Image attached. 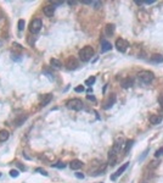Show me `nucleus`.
I'll return each mask as SVG.
<instances>
[{"mask_svg":"<svg viewBox=\"0 0 163 183\" xmlns=\"http://www.w3.org/2000/svg\"><path fill=\"white\" fill-rule=\"evenodd\" d=\"M74 90H76L77 93H82V92H84V87H83V85H78V87L74 88Z\"/></svg>","mask_w":163,"mask_h":183,"instance_id":"obj_26","label":"nucleus"},{"mask_svg":"<svg viewBox=\"0 0 163 183\" xmlns=\"http://www.w3.org/2000/svg\"><path fill=\"white\" fill-rule=\"evenodd\" d=\"M151 60H152L153 62H157V64H159V62H163V55H158V54L152 55V56H151Z\"/></svg>","mask_w":163,"mask_h":183,"instance_id":"obj_18","label":"nucleus"},{"mask_svg":"<svg viewBox=\"0 0 163 183\" xmlns=\"http://www.w3.org/2000/svg\"><path fill=\"white\" fill-rule=\"evenodd\" d=\"M52 166L57 167V169H64V166H66V165H64L63 162H56V164H54Z\"/></svg>","mask_w":163,"mask_h":183,"instance_id":"obj_24","label":"nucleus"},{"mask_svg":"<svg viewBox=\"0 0 163 183\" xmlns=\"http://www.w3.org/2000/svg\"><path fill=\"white\" fill-rule=\"evenodd\" d=\"M50 65H51L52 67H55V68H60L61 66H62L61 61H60V60H57V59H51V60H50Z\"/></svg>","mask_w":163,"mask_h":183,"instance_id":"obj_17","label":"nucleus"},{"mask_svg":"<svg viewBox=\"0 0 163 183\" xmlns=\"http://www.w3.org/2000/svg\"><path fill=\"white\" fill-rule=\"evenodd\" d=\"M9 137H10L9 131H6V129H1V131H0V142L7 141Z\"/></svg>","mask_w":163,"mask_h":183,"instance_id":"obj_14","label":"nucleus"},{"mask_svg":"<svg viewBox=\"0 0 163 183\" xmlns=\"http://www.w3.org/2000/svg\"><path fill=\"white\" fill-rule=\"evenodd\" d=\"M42 27H43L42 20H40V18H34V20H33V21H30V23H29L30 33H33V34L39 33L40 30H42Z\"/></svg>","mask_w":163,"mask_h":183,"instance_id":"obj_3","label":"nucleus"},{"mask_svg":"<svg viewBox=\"0 0 163 183\" xmlns=\"http://www.w3.org/2000/svg\"><path fill=\"white\" fill-rule=\"evenodd\" d=\"M55 5L54 4H50V5H46V6H44L43 11L44 13L46 15V16H52L54 15V12H55Z\"/></svg>","mask_w":163,"mask_h":183,"instance_id":"obj_8","label":"nucleus"},{"mask_svg":"<svg viewBox=\"0 0 163 183\" xmlns=\"http://www.w3.org/2000/svg\"><path fill=\"white\" fill-rule=\"evenodd\" d=\"M128 166H129V162H125V164H123V165H122V166H120L119 169L117 170L116 173H115L113 176H111V179H116L117 177H119V176L122 175V173H123V172H124L127 169H128Z\"/></svg>","mask_w":163,"mask_h":183,"instance_id":"obj_7","label":"nucleus"},{"mask_svg":"<svg viewBox=\"0 0 163 183\" xmlns=\"http://www.w3.org/2000/svg\"><path fill=\"white\" fill-rule=\"evenodd\" d=\"M137 78L142 82V83H145V84H149L151 82L153 81V73L150 72V71H140V72L137 73Z\"/></svg>","mask_w":163,"mask_h":183,"instance_id":"obj_2","label":"nucleus"},{"mask_svg":"<svg viewBox=\"0 0 163 183\" xmlns=\"http://www.w3.org/2000/svg\"><path fill=\"white\" fill-rule=\"evenodd\" d=\"M95 81H96V78H95L94 76L90 77V78H88V79L85 81V85H93L95 83Z\"/></svg>","mask_w":163,"mask_h":183,"instance_id":"obj_19","label":"nucleus"},{"mask_svg":"<svg viewBox=\"0 0 163 183\" xmlns=\"http://www.w3.org/2000/svg\"><path fill=\"white\" fill-rule=\"evenodd\" d=\"M82 166H83V162H82L80 160H72L71 164H69V167H71L72 170H79Z\"/></svg>","mask_w":163,"mask_h":183,"instance_id":"obj_12","label":"nucleus"},{"mask_svg":"<svg viewBox=\"0 0 163 183\" xmlns=\"http://www.w3.org/2000/svg\"><path fill=\"white\" fill-rule=\"evenodd\" d=\"M78 66H79V64H78V61L74 57H68L67 61H66V67L68 70H76Z\"/></svg>","mask_w":163,"mask_h":183,"instance_id":"obj_6","label":"nucleus"},{"mask_svg":"<svg viewBox=\"0 0 163 183\" xmlns=\"http://www.w3.org/2000/svg\"><path fill=\"white\" fill-rule=\"evenodd\" d=\"M94 56V49L89 45H86L84 47L83 49L79 50V59L83 61V62H86V61H89Z\"/></svg>","mask_w":163,"mask_h":183,"instance_id":"obj_1","label":"nucleus"},{"mask_svg":"<svg viewBox=\"0 0 163 183\" xmlns=\"http://www.w3.org/2000/svg\"><path fill=\"white\" fill-rule=\"evenodd\" d=\"M161 121H162V116L161 115H152L150 117V122L152 125H158L161 123Z\"/></svg>","mask_w":163,"mask_h":183,"instance_id":"obj_13","label":"nucleus"},{"mask_svg":"<svg viewBox=\"0 0 163 183\" xmlns=\"http://www.w3.org/2000/svg\"><path fill=\"white\" fill-rule=\"evenodd\" d=\"M26 119H27V116H22V117H20L18 120H16V125H17V126H21V123L22 122H25Z\"/></svg>","mask_w":163,"mask_h":183,"instance_id":"obj_22","label":"nucleus"},{"mask_svg":"<svg viewBox=\"0 0 163 183\" xmlns=\"http://www.w3.org/2000/svg\"><path fill=\"white\" fill-rule=\"evenodd\" d=\"M105 32H106V35H112V34L115 33V25H110L106 26V28H105Z\"/></svg>","mask_w":163,"mask_h":183,"instance_id":"obj_15","label":"nucleus"},{"mask_svg":"<svg viewBox=\"0 0 163 183\" xmlns=\"http://www.w3.org/2000/svg\"><path fill=\"white\" fill-rule=\"evenodd\" d=\"M115 103H116V95H115V94H111V97L108 98V100L105 103V106H103V109H105V110H107V109L112 107L113 105H115Z\"/></svg>","mask_w":163,"mask_h":183,"instance_id":"obj_9","label":"nucleus"},{"mask_svg":"<svg viewBox=\"0 0 163 183\" xmlns=\"http://www.w3.org/2000/svg\"><path fill=\"white\" fill-rule=\"evenodd\" d=\"M120 85H122L124 89H128V88H130V87L133 85V79H132L130 77H127V78H124L123 81L120 82Z\"/></svg>","mask_w":163,"mask_h":183,"instance_id":"obj_11","label":"nucleus"},{"mask_svg":"<svg viewBox=\"0 0 163 183\" xmlns=\"http://www.w3.org/2000/svg\"><path fill=\"white\" fill-rule=\"evenodd\" d=\"M83 101H82L80 99H71L67 101V107L68 109H72L74 111H79L83 109Z\"/></svg>","mask_w":163,"mask_h":183,"instance_id":"obj_4","label":"nucleus"},{"mask_svg":"<svg viewBox=\"0 0 163 183\" xmlns=\"http://www.w3.org/2000/svg\"><path fill=\"white\" fill-rule=\"evenodd\" d=\"M129 47V44L127 40H124V39H117L116 40V48H117V50L120 51V53H125L127 51V49H128Z\"/></svg>","mask_w":163,"mask_h":183,"instance_id":"obj_5","label":"nucleus"},{"mask_svg":"<svg viewBox=\"0 0 163 183\" xmlns=\"http://www.w3.org/2000/svg\"><path fill=\"white\" fill-rule=\"evenodd\" d=\"M0 176H1V173H0Z\"/></svg>","mask_w":163,"mask_h":183,"instance_id":"obj_33","label":"nucleus"},{"mask_svg":"<svg viewBox=\"0 0 163 183\" xmlns=\"http://www.w3.org/2000/svg\"><path fill=\"white\" fill-rule=\"evenodd\" d=\"M133 144H134V141H128V142H127V144H125V149H124L125 153H128L129 149L133 147Z\"/></svg>","mask_w":163,"mask_h":183,"instance_id":"obj_21","label":"nucleus"},{"mask_svg":"<svg viewBox=\"0 0 163 183\" xmlns=\"http://www.w3.org/2000/svg\"><path fill=\"white\" fill-rule=\"evenodd\" d=\"M18 26V31H23L25 30V26H26V22H25V20H20L17 23Z\"/></svg>","mask_w":163,"mask_h":183,"instance_id":"obj_20","label":"nucleus"},{"mask_svg":"<svg viewBox=\"0 0 163 183\" xmlns=\"http://www.w3.org/2000/svg\"><path fill=\"white\" fill-rule=\"evenodd\" d=\"M86 98L89 99V100H93V101H95V98H94V97H93V95H88Z\"/></svg>","mask_w":163,"mask_h":183,"instance_id":"obj_31","label":"nucleus"},{"mask_svg":"<svg viewBox=\"0 0 163 183\" xmlns=\"http://www.w3.org/2000/svg\"><path fill=\"white\" fill-rule=\"evenodd\" d=\"M76 177H77V178H84V175H83V173H82V172H76Z\"/></svg>","mask_w":163,"mask_h":183,"instance_id":"obj_29","label":"nucleus"},{"mask_svg":"<svg viewBox=\"0 0 163 183\" xmlns=\"http://www.w3.org/2000/svg\"><path fill=\"white\" fill-rule=\"evenodd\" d=\"M112 49V44L110 42H107V40H105V39H102L101 40V53H106V51L111 50Z\"/></svg>","mask_w":163,"mask_h":183,"instance_id":"obj_10","label":"nucleus"},{"mask_svg":"<svg viewBox=\"0 0 163 183\" xmlns=\"http://www.w3.org/2000/svg\"><path fill=\"white\" fill-rule=\"evenodd\" d=\"M162 154H163V147H162V148H159V149L157 150V151H156L154 156H156V158H159V156H161Z\"/></svg>","mask_w":163,"mask_h":183,"instance_id":"obj_25","label":"nucleus"},{"mask_svg":"<svg viewBox=\"0 0 163 183\" xmlns=\"http://www.w3.org/2000/svg\"><path fill=\"white\" fill-rule=\"evenodd\" d=\"M51 99H52V95H51V94H46V95H45V98L42 100L40 105H42V106H46L47 104L51 101Z\"/></svg>","mask_w":163,"mask_h":183,"instance_id":"obj_16","label":"nucleus"},{"mask_svg":"<svg viewBox=\"0 0 163 183\" xmlns=\"http://www.w3.org/2000/svg\"><path fill=\"white\" fill-rule=\"evenodd\" d=\"M154 1L153 0H150V1H145V4H147V5H150V4H153Z\"/></svg>","mask_w":163,"mask_h":183,"instance_id":"obj_32","label":"nucleus"},{"mask_svg":"<svg viewBox=\"0 0 163 183\" xmlns=\"http://www.w3.org/2000/svg\"><path fill=\"white\" fill-rule=\"evenodd\" d=\"M35 171H37V172H40V173H42L43 176H47V172H46L45 170H43V169H37Z\"/></svg>","mask_w":163,"mask_h":183,"instance_id":"obj_27","label":"nucleus"},{"mask_svg":"<svg viewBox=\"0 0 163 183\" xmlns=\"http://www.w3.org/2000/svg\"><path fill=\"white\" fill-rule=\"evenodd\" d=\"M18 175H20V172H18L17 170H11V171H10V176H11V177H15V178H16V177H18Z\"/></svg>","mask_w":163,"mask_h":183,"instance_id":"obj_23","label":"nucleus"},{"mask_svg":"<svg viewBox=\"0 0 163 183\" xmlns=\"http://www.w3.org/2000/svg\"><path fill=\"white\" fill-rule=\"evenodd\" d=\"M158 103L161 104V105H162V107H163V94L158 97Z\"/></svg>","mask_w":163,"mask_h":183,"instance_id":"obj_30","label":"nucleus"},{"mask_svg":"<svg viewBox=\"0 0 163 183\" xmlns=\"http://www.w3.org/2000/svg\"><path fill=\"white\" fill-rule=\"evenodd\" d=\"M91 4L95 6V9H99L100 5H101V3H100V1H91Z\"/></svg>","mask_w":163,"mask_h":183,"instance_id":"obj_28","label":"nucleus"}]
</instances>
